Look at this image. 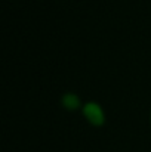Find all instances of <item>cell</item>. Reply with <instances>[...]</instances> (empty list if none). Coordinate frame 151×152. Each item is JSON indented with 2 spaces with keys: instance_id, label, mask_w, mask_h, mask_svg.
<instances>
[{
  "instance_id": "obj_1",
  "label": "cell",
  "mask_w": 151,
  "mask_h": 152,
  "mask_svg": "<svg viewBox=\"0 0 151 152\" xmlns=\"http://www.w3.org/2000/svg\"><path fill=\"white\" fill-rule=\"evenodd\" d=\"M83 114L92 126H102L104 124V114H102V109L99 108L98 103H94V102L88 103L83 108Z\"/></svg>"
},
{
  "instance_id": "obj_2",
  "label": "cell",
  "mask_w": 151,
  "mask_h": 152,
  "mask_svg": "<svg viewBox=\"0 0 151 152\" xmlns=\"http://www.w3.org/2000/svg\"><path fill=\"white\" fill-rule=\"evenodd\" d=\"M62 103H64V106L67 109H76L79 106V99H77L76 95H70L68 93V95H65L62 98Z\"/></svg>"
}]
</instances>
